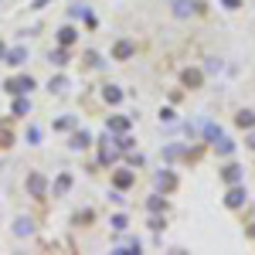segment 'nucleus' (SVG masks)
<instances>
[{
    "label": "nucleus",
    "mask_w": 255,
    "mask_h": 255,
    "mask_svg": "<svg viewBox=\"0 0 255 255\" xmlns=\"http://www.w3.org/2000/svg\"><path fill=\"white\" fill-rule=\"evenodd\" d=\"M197 10H201V3H197V0H170V14H174L177 20L194 17Z\"/></svg>",
    "instance_id": "1"
},
{
    "label": "nucleus",
    "mask_w": 255,
    "mask_h": 255,
    "mask_svg": "<svg viewBox=\"0 0 255 255\" xmlns=\"http://www.w3.org/2000/svg\"><path fill=\"white\" fill-rule=\"evenodd\" d=\"M10 96H31V89H34V79L31 75H17V79H7V85H3Z\"/></svg>",
    "instance_id": "2"
},
{
    "label": "nucleus",
    "mask_w": 255,
    "mask_h": 255,
    "mask_svg": "<svg viewBox=\"0 0 255 255\" xmlns=\"http://www.w3.org/2000/svg\"><path fill=\"white\" fill-rule=\"evenodd\" d=\"M133 55H136V44H133L129 38H119L116 48H113V58H116V61H129Z\"/></svg>",
    "instance_id": "3"
},
{
    "label": "nucleus",
    "mask_w": 255,
    "mask_h": 255,
    "mask_svg": "<svg viewBox=\"0 0 255 255\" xmlns=\"http://www.w3.org/2000/svg\"><path fill=\"white\" fill-rule=\"evenodd\" d=\"M245 187H242V184H228V194H225V204H228V208H242V204H245Z\"/></svg>",
    "instance_id": "4"
},
{
    "label": "nucleus",
    "mask_w": 255,
    "mask_h": 255,
    "mask_svg": "<svg viewBox=\"0 0 255 255\" xmlns=\"http://www.w3.org/2000/svg\"><path fill=\"white\" fill-rule=\"evenodd\" d=\"M27 191H31V197H44L48 194V180L34 170V174H27Z\"/></svg>",
    "instance_id": "5"
},
{
    "label": "nucleus",
    "mask_w": 255,
    "mask_h": 255,
    "mask_svg": "<svg viewBox=\"0 0 255 255\" xmlns=\"http://www.w3.org/2000/svg\"><path fill=\"white\" fill-rule=\"evenodd\" d=\"M180 82H184L187 89H197V85L204 82V72H201V68H184V72H180Z\"/></svg>",
    "instance_id": "6"
},
{
    "label": "nucleus",
    "mask_w": 255,
    "mask_h": 255,
    "mask_svg": "<svg viewBox=\"0 0 255 255\" xmlns=\"http://www.w3.org/2000/svg\"><path fill=\"white\" fill-rule=\"evenodd\" d=\"M14 235L17 238H27V235H34V221H31V218H14Z\"/></svg>",
    "instance_id": "7"
},
{
    "label": "nucleus",
    "mask_w": 255,
    "mask_h": 255,
    "mask_svg": "<svg viewBox=\"0 0 255 255\" xmlns=\"http://www.w3.org/2000/svg\"><path fill=\"white\" fill-rule=\"evenodd\" d=\"M106 129L109 133H126L129 129V116H109L106 119Z\"/></svg>",
    "instance_id": "8"
},
{
    "label": "nucleus",
    "mask_w": 255,
    "mask_h": 255,
    "mask_svg": "<svg viewBox=\"0 0 255 255\" xmlns=\"http://www.w3.org/2000/svg\"><path fill=\"white\" fill-rule=\"evenodd\" d=\"M153 180H157V191H174V187H177V177L170 174V170H160Z\"/></svg>",
    "instance_id": "9"
},
{
    "label": "nucleus",
    "mask_w": 255,
    "mask_h": 255,
    "mask_svg": "<svg viewBox=\"0 0 255 255\" xmlns=\"http://www.w3.org/2000/svg\"><path fill=\"white\" fill-rule=\"evenodd\" d=\"M68 146H72V150H89V146H92V133H85V129H82V133H75Z\"/></svg>",
    "instance_id": "10"
},
{
    "label": "nucleus",
    "mask_w": 255,
    "mask_h": 255,
    "mask_svg": "<svg viewBox=\"0 0 255 255\" xmlns=\"http://www.w3.org/2000/svg\"><path fill=\"white\" fill-rule=\"evenodd\" d=\"M102 99H106L109 106H119V102H123V89H119V85H106V89H102Z\"/></svg>",
    "instance_id": "11"
},
{
    "label": "nucleus",
    "mask_w": 255,
    "mask_h": 255,
    "mask_svg": "<svg viewBox=\"0 0 255 255\" xmlns=\"http://www.w3.org/2000/svg\"><path fill=\"white\" fill-rule=\"evenodd\" d=\"M221 177H225V184H242V167H238V163H228V167L221 170Z\"/></svg>",
    "instance_id": "12"
},
{
    "label": "nucleus",
    "mask_w": 255,
    "mask_h": 255,
    "mask_svg": "<svg viewBox=\"0 0 255 255\" xmlns=\"http://www.w3.org/2000/svg\"><path fill=\"white\" fill-rule=\"evenodd\" d=\"M235 126H238V129H252V126H255V113H252V109H242V113L235 116Z\"/></svg>",
    "instance_id": "13"
},
{
    "label": "nucleus",
    "mask_w": 255,
    "mask_h": 255,
    "mask_svg": "<svg viewBox=\"0 0 255 255\" xmlns=\"http://www.w3.org/2000/svg\"><path fill=\"white\" fill-rule=\"evenodd\" d=\"M75 38H79V31H75L72 24H65V27L58 31V44H65V48H68V44H75Z\"/></svg>",
    "instance_id": "14"
},
{
    "label": "nucleus",
    "mask_w": 255,
    "mask_h": 255,
    "mask_svg": "<svg viewBox=\"0 0 255 255\" xmlns=\"http://www.w3.org/2000/svg\"><path fill=\"white\" fill-rule=\"evenodd\" d=\"M133 180H136V177L129 174V170H116V177H113V184H116L119 191H126V187H133Z\"/></svg>",
    "instance_id": "15"
},
{
    "label": "nucleus",
    "mask_w": 255,
    "mask_h": 255,
    "mask_svg": "<svg viewBox=\"0 0 255 255\" xmlns=\"http://www.w3.org/2000/svg\"><path fill=\"white\" fill-rule=\"evenodd\" d=\"M24 61H27V48H14V51H7V65H14V68H17V65H24Z\"/></svg>",
    "instance_id": "16"
},
{
    "label": "nucleus",
    "mask_w": 255,
    "mask_h": 255,
    "mask_svg": "<svg viewBox=\"0 0 255 255\" xmlns=\"http://www.w3.org/2000/svg\"><path fill=\"white\" fill-rule=\"evenodd\" d=\"M215 150L221 153V157H232V153H235V143H232L228 136H218L215 139Z\"/></svg>",
    "instance_id": "17"
},
{
    "label": "nucleus",
    "mask_w": 255,
    "mask_h": 255,
    "mask_svg": "<svg viewBox=\"0 0 255 255\" xmlns=\"http://www.w3.org/2000/svg\"><path fill=\"white\" fill-rule=\"evenodd\" d=\"M27 113H31V99L17 96L14 99V116H27Z\"/></svg>",
    "instance_id": "18"
},
{
    "label": "nucleus",
    "mask_w": 255,
    "mask_h": 255,
    "mask_svg": "<svg viewBox=\"0 0 255 255\" xmlns=\"http://www.w3.org/2000/svg\"><path fill=\"white\" fill-rule=\"evenodd\" d=\"M65 89H68V79H61V75H58V79H51V82H48V92H51V96H61Z\"/></svg>",
    "instance_id": "19"
},
{
    "label": "nucleus",
    "mask_w": 255,
    "mask_h": 255,
    "mask_svg": "<svg viewBox=\"0 0 255 255\" xmlns=\"http://www.w3.org/2000/svg\"><path fill=\"white\" fill-rule=\"evenodd\" d=\"M225 65H221V58H204V75H215V72H221Z\"/></svg>",
    "instance_id": "20"
},
{
    "label": "nucleus",
    "mask_w": 255,
    "mask_h": 255,
    "mask_svg": "<svg viewBox=\"0 0 255 255\" xmlns=\"http://www.w3.org/2000/svg\"><path fill=\"white\" fill-rule=\"evenodd\" d=\"M51 65H58V68H61V65H68V51H65V44H61L58 51H51Z\"/></svg>",
    "instance_id": "21"
},
{
    "label": "nucleus",
    "mask_w": 255,
    "mask_h": 255,
    "mask_svg": "<svg viewBox=\"0 0 255 255\" xmlns=\"http://www.w3.org/2000/svg\"><path fill=\"white\" fill-rule=\"evenodd\" d=\"M146 208H150L153 215H160V211H163L167 204H163V197H160V194H153V197H150V201H146Z\"/></svg>",
    "instance_id": "22"
},
{
    "label": "nucleus",
    "mask_w": 255,
    "mask_h": 255,
    "mask_svg": "<svg viewBox=\"0 0 255 255\" xmlns=\"http://www.w3.org/2000/svg\"><path fill=\"white\" fill-rule=\"evenodd\" d=\"M204 136H208V139H211V143H215V139L221 136V129H218L215 123H204Z\"/></svg>",
    "instance_id": "23"
},
{
    "label": "nucleus",
    "mask_w": 255,
    "mask_h": 255,
    "mask_svg": "<svg viewBox=\"0 0 255 255\" xmlns=\"http://www.w3.org/2000/svg\"><path fill=\"white\" fill-rule=\"evenodd\" d=\"M68 187H72V177H68V174H61V177H58V184H55V191H58V194H65Z\"/></svg>",
    "instance_id": "24"
},
{
    "label": "nucleus",
    "mask_w": 255,
    "mask_h": 255,
    "mask_svg": "<svg viewBox=\"0 0 255 255\" xmlns=\"http://www.w3.org/2000/svg\"><path fill=\"white\" fill-rule=\"evenodd\" d=\"M27 143H31V146H38V143H41V129H38V126H27Z\"/></svg>",
    "instance_id": "25"
},
{
    "label": "nucleus",
    "mask_w": 255,
    "mask_h": 255,
    "mask_svg": "<svg viewBox=\"0 0 255 255\" xmlns=\"http://www.w3.org/2000/svg\"><path fill=\"white\" fill-rule=\"evenodd\" d=\"M109 225H113V232H119V235L126 232V218H123V215H116L113 221H109Z\"/></svg>",
    "instance_id": "26"
},
{
    "label": "nucleus",
    "mask_w": 255,
    "mask_h": 255,
    "mask_svg": "<svg viewBox=\"0 0 255 255\" xmlns=\"http://www.w3.org/2000/svg\"><path fill=\"white\" fill-rule=\"evenodd\" d=\"M116 160V150L113 146H102V163H113Z\"/></svg>",
    "instance_id": "27"
},
{
    "label": "nucleus",
    "mask_w": 255,
    "mask_h": 255,
    "mask_svg": "<svg viewBox=\"0 0 255 255\" xmlns=\"http://www.w3.org/2000/svg\"><path fill=\"white\" fill-rule=\"evenodd\" d=\"M72 126H75V119H72V116H65V119L55 123V129H72Z\"/></svg>",
    "instance_id": "28"
},
{
    "label": "nucleus",
    "mask_w": 255,
    "mask_h": 255,
    "mask_svg": "<svg viewBox=\"0 0 255 255\" xmlns=\"http://www.w3.org/2000/svg\"><path fill=\"white\" fill-rule=\"evenodd\" d=\"M174 109H160V123H174Z\"/></svg>",
    "instance_id": "29"
},
{
    "label": "nucleus",
    "mask_w": 255,
    "mask_h": 255,
    "mask_svg": "<svg viewBox=\"0 0 255 255\" xmlns=\"http://www.w3.org/2000/svg\"><path fill=\"white\" fill-rule=\"evenodd\" d=\"M163 157H167V160H177V157H180V146H167V150H163Z\"/></svg>",
    "instance_id": "30"
},
{
    "label": "nucleus",
    "mask_w": 255,
    "mask_h": 255,
    "mask_svg": "<svg viewBox=\"0 0 255 255\" xmlns=\"http://www.w3.org/2000/svg\"><path fill=\"white\" fill-rule=\"evenodd\" d=\"M119 150H123V153H129V150H133V139L123 136V139H119Z\"/></svg>",
    "instance_id": "31"
},
{
    "label": "nucleus",
    "mask_w": 255,
    "mask_h": 255,
    "mask_svg": "<svg viewBox=\"0 0 255 255\" xmlns=\"http://www.w3.org/2000/svg\"><path fill=\"white\" fill-rule=\"evenodd\" d=\"M150 228H153V232H160V228H163V218L153 215V218H150Z\"/></svg>",
    "instance_id": "32"
},
{
    "label": "nucleus",
    "mask_w": 255,
    "mask_h": 255,
    "mask_svg": "<svg viewBox=\"0 0 255 255\" xmlns=\"http://www.w3.org/2000/svg\"><path fill=\"white\" fill-rule=\"evenodd\" d=\"M221 3H225L228 10H238V0H221Z\"/></svg>",
    "instance_id": "33"
},
{
    "label": "nucleus",
    "mask_w": 255,
    "mask_h": 255,
    "mask_svg": "<svg viewBox=\"0 0 255 255\" xmlns=\"http://www.w3.org/2000/svg\"><path fill=\"white\" fill-rule=\"evenodd\" d=\"M245 146H252V150H255V133H252L249 139H245Z\"/></svg>",
    "instance_id": "34"
},
{
    "label": "nucleus",
    "mask_w": 255,
    "mask_h": 255,
    "mask_svg": "<svg viewBox=\"0 0 255 255\" xmlns=\"http://www.w3.org/2000/svg\"><path fill=\"white\" fill-rule=\"evenodd\" d=\"M0 58H7V48H3V44H0Z\"/></svg>",
    "instance_id": "35"
}]
</instances>
